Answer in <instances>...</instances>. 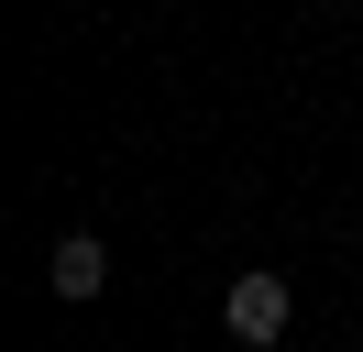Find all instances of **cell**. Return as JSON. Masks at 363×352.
I'll list each match as a JSON object with an SVG mask.
<instances>
[{
    "label": "cell",
    "instance_id": "1",
    "mask_svg": "<svg viewBox=\"0 0 363 352\" xmlns=\"http://www.w3.org/2000/svg\"><path fill=\"white\" fill-rule=\"evenodd\" d=\"M286 319H297V286H286V275H264V264L220 286V330H231L242 352H275V341H286Z\"/></svg>",
    "mask_w": 363,
    "mask_h": 352
},
{
    "label": "cell",
    "instance_id": "2",
    "mask_svg": "<svg viewBox=\"0 0 363 352\" xmlns=\"http://www.w3.org/2000/svg\"><path fill=\"white\" fill-rule=\"evenodd\" d=\"M45 286H55V297H67V308H89L99 286H111V253H99V231H67V242H55V264H45Z\"/></svg>",
    "mask_w": 363,
    "mask_h": 352
}]
</instances>
